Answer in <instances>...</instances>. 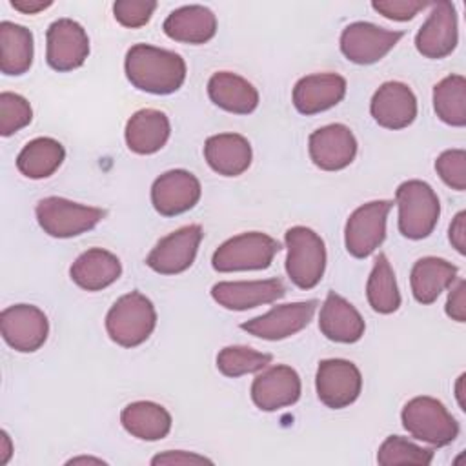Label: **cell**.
Listing matches in <instances>:
<instances>
[{"label": "cell", "mask_w": 466, "mask_h": 466, "mask_svg": "<svg viewBox=\"0 0 466 466\" xmlns=\"http://www.w3.org/2000/svg\"><path fill=\"white\" fill-rule=\"evenodd\" d=\"M433 107L444 124L466 126V80L462 75H448L435 84Z\"/></svg>", "instance_id": "33"}, {"label": "cell", "mask_w": 466, "mask_h": 466, "mask_svg": "<svg viewBox=\"0 0 466 466\" xmlns=\"http://www.w3.org/2000/svg\"><path fill=\"white\" fill-rule=\"evenodd\" d=\"M459 40L457 13L451 2L441 0L431 4V13L415 35V47L426 58L448 56Z\"/></svg>", "instance_id": "15"}, {"label": "cell", "mask_w": 466, "mask_h": 466, "mask_svg": "<svg viewBox=\"0 0 466 466\" xmlns=\"http://www.w3.org/2000/svg\"><path fill=\"white\" fill-rule=\"evenodd\" d=\"M198 178L186 169L162 173L151 186L153 208L164 217H175L195 208L200 198Z\"/></svg>", "instance_id": "17"}, {"label": "cell", "mask_w": 466, "mask_h": 466, "mask_svg": "<svg viewBox=\"0 0 466 466\" xmlns=\"http://www.w3.org/2000/svg\"><path fill=\"white\" fill-rule=\"evenodd\" d=\"M0 329L4 340L13 350L31 353L44 346L49 333V322L40 308L15 304L0 313Z\"/></svg>", "instance_id": "11"}, {"label": "cell", "mask_w": 466, "mask_h": 466, "mask_svg": "<svg viewBox=\"0 0 466 466\" xmlns=\"http://www.w3.org/2000/svg\"><path fill=\"white\" fill-rule=\"evenodd\" d=\"M464 379H466V375L462 373V375L457 379V384H455V395H457V400H459L461 410H466V402H464Z\"/></svg>", "instance_id": "45"}, {"label": "cell", "mask_w": 466, "mask_h": 466, "mask_svg": "<svg viewBox=\"0 0 466 466\" xmlns=\"http://www.w3.org/2000/svg\"><path fill=\"white\" fill-rule=\"evenodd\" d=\"M157 2L153 0H118L113 4V15L124 27H142L149 22Z\"/></svg>", "instance_id": "38"}, {"label": "cell", "mask_w": 466, "mask_h": 466, "mask_svg": "<svg viewBox=\"0 0 466 466\" xmlns=\"http://www.w3.org/2000/svg\"><path fill=\"white\" fill-rule=\"evenodd\" d=\"M36 220L40 228L55 238H71L93 229L106 211L93 206L71 202L62 197H46L36 204Z\"/></svg>", "instance_id": "7"}, {"label": "cell", "mask_w": 466, "mask_h": 466, "mask_svg": "<svg viewBox=\"0 0 466 466\" xmlns=\"http://www.w3.org/2000/svg\"><path fill=\"white\" fill-rule=\"evenodd\" d=\"M53 2L51 0H11V5L25 15H35L47 9Z\"/></svg>", "instance_id": "43"}, {"label": "cell", "mask_w": 466, "mask_h": 466, "mask_svg": "<svg viewBox=\"0 0 466 466\" xmlns=\"http://www.w3.org/2000/svg\"><path fill=\"white\" fill-rule=\"evenodd\" d=\"M286 273L300 289L315 288L326 268V248L322 238L306 226H293L286 231Z\"/></svg>", "instance_id": "5"}, {"label": "cell", "mask_w": 466, "mask_h": 466, "mask_svg": "<svg viewBox=\"0 0 466 466\" xmlns=\"http://www.w3.org/2000/svg\"><path fill=\"white\" fill-rule=\"evenodd\" d=\"M269 353L248 346H226L217 355V368L226 377H240L262 371L271 362Z\"/></svg>", "instance_id": "34"}, {"label": "cell", "mask_w": 466, "mask_h": 466, "mask_svg": "<svg viewBox=\"0 0 466 466\" xmlns=\"http://www.w3.org/2000/svg\"><path fill=\"white\" fill-rule=\"evenodd\" d=\"M399 231L411 240L426 238L437 226L441 202L430 184L422 180H406L397 187Z\"/></svg>", "instance_id": "3"}, {"label": "cell", "mask_w": 466, "mask_h": 466, "mask_svg": "<svg viewBox=\"0 0 466 466\" xmlns=\"http://www.w3.org/2000/svg\"><path fill=\"white\" fill-rule=\"evenodd\" d=\"M435 169L442 182L451 189H466V151L464 149H448L442 151L435 160Z\"/></svg>", "instance_id": "37"}, {"label": "cell", "mask_w": 466, "mask_h": 466, "mask_svg": "<svg viewBox=\"0 0 466 466\" xmlns=\"http://www.w3.org/2000/svg\"><path fill=\"white\" fill-rule=\"evenodd\" d=\"M286 295V286L280 279L264 280H238V282H217L211 288L213 300L226 309H249L262 304L275 302Z\"/></svg>", "instance_id": "19"}, {"label": "cell", "mask_w": 466, "mask_h": 466, "mask_svg": "<svg viewBox=\"0 0 466 466\" xmlns=\"http://www.w3.org/2000/svg\"><path fill=\"white\" fill-rule=\"evenodd\" d=\"M13 453V444L7 431H0V464H5Z\"/></svg>", "instance_id": "44"}, {"label": "cell", "mask_w": 466, "mask_h": 466, "mask_svg": "<svg viewBox=\"0 0 466 466\" xmlns=\"http://www.w3.org/2000/svg\"><path fill=\"white\" fill-rule=\"evenodd\" d=\"M78 462H95V464H104L102 459H93V457H75L67 461V464H78Z\"/></svg>", "instance_id": "46"}, {"label": "cell", "mask_w": 466, "mask_h": 466, "mask_svg": "<svg viewBox=\"0 0 466 466\" xmlns=\"http://www.w3.org/2000/svg\"><path fill=\"white\" fill-rule=\"evenodd\" d=\"M404 430L428 444L448 446L459 435V424L446 406L433 397H413L400 413Z\"/></svg>", "instance_id": "4"}, {"label": "cell", "mask_w": 466, "mask_h": 466, "mask_svg": "<svg viewBox=\"0 0 466 466\" xmlns=\"http://www.w3.org/2000/svg\"><path fill=\"white\" fill-rule=\"evenodd\" d=\"M127 80L140 91L169 95L186 80V62L180 55L149 44L129 47L124 62Z\"/></svg>", "instance_id": "1"}, {"label": "cell", "mask_w": 466, "mask_h": 466, "mask_svg": "<svg viewBox=\"0 0 466 466\" xmlns=\"http://www.w3.org/2000/svg\"><path fill=\"white\" fill-rule=\"evenodd\" d=\"M428 5V2H411V0H375L371 2V7L380 13L382 16L397 22L411 20L419 11H422Z\"/></svg>", "instance_id": "39"}, {"label": "cell", "mask_w": 466, "mask_h": 466, "mask_svg": "<svg viewBox=\"0 0 466 466\" xmlns=\"http://www.w3.org/2000/svg\"><path fill=\"white\" fill-rule=\"evenodd\" d=\"M317 395L322 404L340 410L357 400L362 390L359 368L346 359H326L317 368Z\"/></svg>", "instance_id": "9"}, {"label": "cell", "mask_w": 466, "mask_h": 466, "mask_svg": "<svg viewBox=\"0 0 466 466\" xmlns=\"http://www.w3.org/2000/svg\"><path fill=\"white\" fill-rule=\"evenodd\" d=\"M33 64V35L27 27L4 20L0 24V69L4 75L18 76Z\"/></svg>", "instance_id": "30"}, {"label": "cell", "mask_w": 466, "mask_h": 466, "mask_svg": "<svg viewBox=\"0 0 466 466\" xmlns=\"http://www.w3.org/2000/svg\"><path fill=\"white\" fill-rule=\"evenodd\" d=\"M346 95V80L337 73L302 76L293 87V106L302 115H315L337 106Z\"/></svg>", "instance_id": "21"}, {"label": "cell", "mask_w": 466, "mask_h": 466, "mask_svg": "<svg viewBox=\"0 0 466 466\" xmlns=\"http://www.w3.org/2000/svg\"><path fill=\"white\" fill-rule=\"evenodd\" d=\"M319 328L322 335L333 342H357L366 329L364 319L344 297L329 291L319 315Z\"/></svg>", "instance_id": "22"}, {"label": "cell", "mask_w": 466, "mask_h": 466, "mask_svg": "<svg viewBox=\"0 0 466 466\" xmlns=\"http://www.w3.org/2000/svg\"><path fill=\"white\" fill-rule=\"evenodd\" d=\"M317 309V300L291 302L271 308L268 313L242 322L240 328L253 337L266 340H282L304 329Z\"/></svg>", "instance_id": "14"}, {"label": "cell", "mask_w": 466, "mask_h": 466, "mask_svg": "<svg viewBox=\"0 0 466 466\" xmlns=\"http://www.w3.org/2000/svg\"><path fill=\"white\" fill-rule=\"evenodd\" d=\"M280 244L260 231H248L228 238L213 253L211 264L217 271H248L266 269L279 253Z\"/></svg>", "instance_id": "6"}, {"label": "cell", "mask_w": 466, "mask_h": 466, "mask_svg": "<svg viewBox=\"0 0 466 466\" xmlns=\"http://www.w3.org/2000/svg\"><path fill=\"white\" fill-rule=\"evenodd\" d=\"M202 237L204 233L198 224L182 226L157 242L149 251L146 264L160 275L182 273L193 264Z\"/></svg>", "instance_id": "12"}, {"label": "cell", "mask_w": 466, "mask_h": 466, "mask_svg": "<svg viewBox=\"0 0 466 466\" xmlns=\"http://www.w3.org/2000/svg\"><path fill=\"white\" fill-rule=\"evenodd\" d=\"M155 326V306L140 291L122 295L106 315L107 335L122 348L140 346L149 339Z\"/></svg>", "instance_id": "2"}, {"label": "cell", "mask_w": 466, "mask_h": 466, "mask_svg": "<svg viewBox=\"0 0 466 466\" xmlns=\"http://www.w3.org/2000/svg\"><path fill=\"white\" fill-rule=\"evenodd\" d=\"M164 33L182 44H206L217 33V16L204 5H184L167 15Z\"/></svg>", "instance_id": "25"}, {"label": "cell", "mask_w": 466, "mask_h": 466, "mask_svg": "<svg viewBox=\"0 0 466 466\" xmlns=\"http://www.w3.org/2000/svg\"><path fill=\"white\" fill-rule=\"evenodd\" d=\"M371 116L386 129H404L417 116V98L402 82H384L370 104Z\"/></svg>", "instance_id": "20"}, {"label": "cell", "mask_w": 466, "mask_h": 466, "mask_svg": "<svg viewBox=\"0 0 466 466\" xmlns=\"http://www.w3.org/2000/svg\"><path fill=\"white\" fill-rule=\"evenodd\" d=\"M204 157L215 173L238 177L251 164V146L238 133H218L206 140Z\"/></svg>", "instance_id": "23"}, {"label": "cell", "mask_w": 466, "mask_h": 466, "mask_svg": "<svg viewBox=\"0 0 466 466\" xmlns=\"http://www.w3.org/2000/svg\"><path fill=\"white\" fill-rule=\"evenodd\" d=\"M33 118V109L29 102L16 95L4 91L0 95V135L9 137L18 129L25 127Z\"/></svg>", "instance_id": "36"}, {"label": "cell", "mask_w": 466, "mask_h": 466, "mask_svg": "<svg viewBox=\"0 0 466 466\" xmlns=\"http://www.w3.org/2000/svg\"><path fill=\"white\" fill-rule=\"evenodd\" d=\"M122 273V264L116 255L102 248L84 251L71 266L73 282L86 291H100L111 286Z\"/></svg>", "instance_id": "26"}, {"label": "cell", "mask_w": 466, "mask_h": 466, "mask_svg": "<svg viewBox=\"0 0 466 466\" xmlns=\"http://www.w3.org/2000/svg\"><path fill=\"white\" fill-rule=\"evenodd\" d=\"M308 149L317 167L324 171H339L353 162L357 155V140L348 126L329 124L309 135Z\"/></svg>", "instance_id": "16"}, {"label": "cell", "mask_w": 466, "mask_h": 466, "mask_svg": "<svg viewBox=\"0 0 466 466\" xmlns=\"http://www.w3.org/2000/svg\"><path fill=\"white\" fill-rule=\"evenodd\" d=\"M171 126L158 109H140L126 124V144L137 155H151L162 149L169 138Z\"/></svg>", "instance_id": "24"}, {"label": "cell", "mask_w": 466, "mask_h": 466, "mask_svg": "<svg viewBox=\"0 0 466 466\" xmlns=\"http://www.w3.org/2000/svg\"><path fill=\"white\" fill-rule=\"evenodd\" d=\"M400 38L402 31H390L370 22H353L340 35V51L350 62L368 66L386 56Z\"/></svg>", "instance_id": "10"}, {"label": "cell", "mask_w": 466, "mask_h": 466, "mask_svg": "<svg viewBox=\"0 0 466 466\" xmlns=\"http://www.w3.org/2000/svg\"><path fill=\"white\" fill-rule=\"evenodd\" d=\"M450 242L461 255L466 253V213L464 211H459L450 224Z\"/></svg>", "instance_id": "42"}, {"label": "cell", "mask_w": 466, "mask_h": 466, "mask_svg": "<svg viewBox=\"0 0 466 466\" xmlns=\"http://www.w3.org/2000/svg\"><path fill=\"white\" fill-rule=\"evenodd\" d=\"M446 315L457 322L466 320V282L457 280L446 300Z\"/></svg>", "instance_id": "41"}, {"label": "cell", "mask_w": 466, "mask_h": 466, "mask_svg": "<svg viewBox=\"0 0 466 466\" xmlns=\"http://www.w3.org/2000/svg\"><path fill=\"white\" fill-rule=\"evenodd\" d=\"M457 268L439 257H422L411 268V291L417 302L431 304L437 297L453 284Z\"/></svg>", "instance_id": "28"}, {"label": "cell", "mask_w": 466, "mask_h": 466, "mask_svg": "<svg viewBox=\"0 0 466 466\" xmlns=\"http://www.w3.org/2000/svg\"><path fill=\"white\" fill-rule=\"evenodd\" d=\"M366 295H368V302H370L371 309L377 313H382V315L393 313L400 306V293L397 288L395 273H393V269L388 262V257L384 253H380L375 258L373 269L368 277Z\"/></svg>", "instance_id": "32"}, {"label": "cell", "mask_w": 466, "mask_h": 466, "mask_svg": "<svg viewBox=\"0 0 466 466\" xmlns=\"http://www.w3.org/2000/svg\"><path fill=\"white\" fill-rule=\"evenodd\" d=\"M47 64L60 73L80 67L89 55V38L86 29L71 20L58 18L47 29Z\"/></svg>", "instance_id": "13"}, {"label": "cell", "mask_w": 466, "mask_h": 466, "mask_svg": "<svg viewBox=\"0 0 466 466\" xmlns=\"http://www.w3.org/2000/svg\"><path fill=\"white\" fill-rule=\"evenodd\" d=\"M300 397V377L286 364H277L258 373L251 384V399L262 411L291 406Z\"/></svg>", "instance_id": "18"}, {"label": "cell", "mask_w": 466, "mask_h": 466, "mask_svg": "<svg viewBox=\"0 0 466 466\" xmlns=\"http://www.w3.org/2000/svg\"><path fill=\"white\" fill-rule=\"evenodd\" d=\"M151 464L153 466H158V464H169V466H187V464H213L211 459L204 457V455H198V453H193V451H182V450H175V451H164V453H158L151 459Z\"/></svg>", "instance_id": "40"}, {"label": "cell", "mask_w": 466, "mask_h": 466, "mask_svg": "<svg viewBox=\"0 0 466 466\" xmlns=\"http://www.w3.org/2000/svg\"><path fill=\"white\" fill-rule=\"evenodd\" d=\"M390 209V200H373L359 206L350 215L344 229V244L350 255L355 258H366L382 244Z\"/></svg>", "instance_id": "8"}, {"label": "cell", "mask_w": 466, "mask_h": 466, "mask_svg": "<svg viewBox=\"0 0 466 466\" xmlns=\"http://www.w3.org/2000/svg\"><path fill=\"white\" fill-rule=\"evenodd\" d=\"M208 95L224 111L248 115L258 106V91L251 82L231 71H218L208 82Z\"/></svg>", "instance_id": "27"}, {"label": "cell", "mask_w": 466, "mask_h": 466, "mask_svg": "<svg viewBox=\"0 0 466 466\" xmlns=\"http://www.w3.org/2000/svg\"><path fill=\"white\" fill-rule=\"evenodd\" d=\"M120 422L127 433L142 441H160L171 430L169 411L151 400L127 404L120 413Z\"/></svg>", "instance_id": "29"}, {"label": "cell", "mask_w": 466, "mask_h": 466, "mask_svg": "<svg viewBox=\"0 0 466 466\" xmlns=\"http://www.w3.org/2000/svg\"><path fill=\"white\" fill-rule=\"evenodd\" d=\"M433 461V451L417 446L415 442L399 437L390 435L379 448L377 462L382 466H393V464H430Z\"/></svg>", "instance_id": "35"}, {"label": "cell", "mask_w": 466, "mask_h": 466, "mask_svg": "<svg viewBox=\"0 0 466 466\" xmlns=\"http://www.w3.org/2000/svg\"><path fill=\"white\" fill-rule=\"evenodd\" d=\"M64 146L51 137H38L27 142L16 158L18 171L27 178H47L64 162Z\"/></svg>", "instance_id": "31"}]
</instances>
